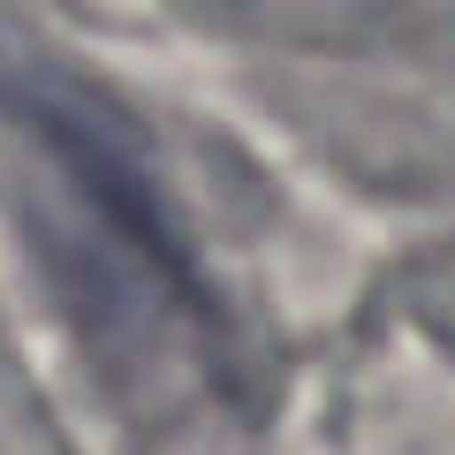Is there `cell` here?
<instances>
[{
    "label": "cell",
    "instance_id": "cell-1",
    "mask_svg": "<svg viewBox=\"0 0 455 455\" xmlns=\"http://www.w3.org/2000/svg\"><path fill=\"white\" fill-rule=\"evenodd\" d=\"M0 99L31 122V137L61 160V175H76L84 205V235H92V274L76 281V311L107 326V349H137L145 334L160 341H190V334H212V304L190 289V266H182L175 235L160 228L145 197V175L122 160V130L114 114L99 107L92 92L61 76H0Z\"/></svg>",
    "mask_w": 455,
    "mask_h": 455
}]
</instances>
